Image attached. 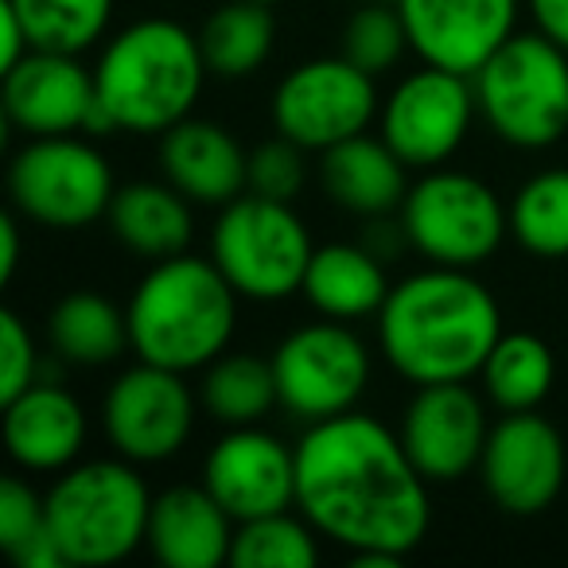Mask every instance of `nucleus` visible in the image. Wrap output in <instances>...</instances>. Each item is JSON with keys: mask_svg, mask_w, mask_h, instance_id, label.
<instances>
[{"mask_svg": "<svg viewBox=\"0 0 568 568\" xmlns=\"http://www.w3.org/2000/svg\"><path fill=\"white\" fill-rule=\"evenodd\" d=\"M296 506L316 534L355 552V565L386 568L428 534V479L402 436L363 413L316 420L296 444Z\"/></svg>", "mask_w": 568, "mask_h": 568, "instance_id": "obj_1", "label": "nucleus"}, {"mask_svg": "<svg viewBox=\"0 0 568 568\" xmlns=\"http://www.w3.org/2000/svg\"><path fill=\"white\" fill-rule=\"evenodd\" d=\"M503 339L495 296L467 268L433 265L394 284L378 308V343L413 386L467 382Z\"/></svg>", "mask_w": 568, "mask_h": 568, "instance_id": "obj_2", "label": "nucleus"}, {"mask_svg": "<svg viewBox=\"0 0 568 568\" xmlns=\"http://www.w3.org/2000/svg\"><path fill=\"white\" fill-rule=\"evenodd\" d=\"M129 347L141 363L168 371H206L226 351L237 320V293L206 257L152 261L129 301Z\"/></svg>", "mask_w": 568, "mask_h": 568, "instance_id": "obj_3", "label": "nucleus"}, {"mask_svg": "<svg viewBox=\"0 0 568 568\" xmlns=\"http://www.w3.org/2000/svg\"><path fill=\"white\" fill-rule=\"evenodd\" d=\"M206 74L199 36L175 20H136L105 43L94 87L118 129L168 133L191 118Z\"/></svg>", "mask_w": 568, "mask_h": 568, "instance_id": "obj_4", "label": "nucleus"}, {"mask_svg": "<svg viewBox=\"0 0 568 568\" xmlns=\"http://www.w3.org/2000/svg\"><path fill=\"white\" fill-rule=\"evenodd\" d=\"M43 506L63 565L105 568L133 557L149 541L152 495L133 471V459H94L67 467Z\"/></svg>", "mask_w": 568, "mask_h": 568, "instance_id": "obj_5", "label": "nucleus"}, {"mask_svg": "<svg viewBox=\"0 0 568 568\" xmlns=\"http://www.w3.org/2000/svg\"><path fill=\"white\" fill-rule=\"evenodd\" d=\"M487 125L514 149H549L568 129V51L541 32H514L471 74Z\"/></svg>", "mask_w": 568, "mask_h": 568, "instance_id": "obj_6", "label": "nucleus"}, {"mask_svg": "<svg viewBox=\"0 0 568 568\" xmlns=\"http://www.w3.org/2000/svg\"><path fill=\"white\" fill-rule=\"evenodd\" d=\"M312 237L293 203L242 195L222 206L211 234V261L245 301H284L301 293Z\"/></svg>", "mask_w": 568, "mask_h": 568, "instance_id": "obj_7", "label": "nucleus"}, {"mask_svg": "<svg viewBox=\"0 0 568 568\" xmlns=\"http://www.w3.org/2000/svg\"><path fill=\"white\" fill-rule=\"evenodd\" d=\"M402 230L433 265L475 268L510 234V211L483 180L436 168L405 195Z\"/></svg>", "mask_w": 568, "mask_h": 568, "instance_id": "obj_8", "label": "nucleus"}, {"mask_svg": "<svg viewBox=\"0 0 568 568\" xmlns=\"http://www.w3.org/2000/svg\"><path fill=\"white\" fill-rule=\"evenodd\" d=\"M9 195L28 222L51 230H82L110 211L113 172L90 141L32 136L9 164Z\"/></svg>", "mask_w": 568, "mask_h": 568, "instance_id": "obj_9", "label": "nucleus"}, {"mask_svg": "<svg viewBox=\"0 0 568 568\" xmlns=\"http://www.w3.org/2000/svg\"><path fill=\"white\" fill-rule=\"evenodd\" d=\"M378 113L374 74L351 59H312L288 71L273 94V125L308 152H327L366 133Z\"/></svg>", "mask_w": 568, "mask_h": 568, "instance_id": "obj_10", "label": "nucleus"}, {"mask_svg": "<svg viewBox=\"0 0 568 568\" xmlns=\"http://www.w3.org/2000/svg\"><path fill=\"white\" fill-rule=\"evenodd\" d=\"M273 374L284 409L316 425L355 409L371 382V355L351 327L308 324L276 347Z\"/></svg>", "mask_w": 568, "mask_h": 568, "instance_id": "obj_11", "label": "nucleus"}, {"mask_svg": "<svg viewBox=\"0 0 568 568\" xmlns=\"http://www.w3.org/2000/svg\"><path fill=\"white\" fill-rule=\"evenodd\" d=\"M105 440L133 464L172 459L195 428V397L180 371L136 363L110 386L102 405Z\"/></svg>", "mask_w": 568, "mask_h": 568, "instance_id": "obj_12", "label": "nucleus"}, {"mask_svg": "<svg viewBox=\"0 0 568 568\" xmlns=\"http://www.w3.org/2000/svg\"><path fill=\"white\" fill-rule=\"evenodd\" d=\"M483 487L498 510L514 518L545 514L568 479V452L560 433L545 417L529 413H506L487 436L479 459Z\"/></svg>", "mask_w": 568, "mask_h": 568, "instance_id": "obj_13", "label": "nucleus"}, {"mask_svg": "<svg viewBox=\"0 0 568 568\" xmlns=\"http://www.w3.org/2000/svg\"><path fill=\"white\" fill-rule=\"evenodd\" d=\"M475 110L479 102L467 74L425 63L382 105V141L409 168H436L464 144Z\"/></svg>", "mask_w": 568, "mask_h": 568, "instance_id": "obj_14", "label": "nucleus"}, {"mask_svg": "<svg viewBox=\"0 0 568 568\" xmlns=\"http://www.w3.org/2000/svg\"><path fill=\"white\" fill-rule=\"evenodd\" d=\"M203 487L234 521L265 518L296 506V448H284L257 425L230 428L203 464Z\"/></svg>", "mask_w": 568, "mask_h": 568, "instance_id": "obj_15", "label": "nucleus"}, {"mask_svg": "<svg viewBox=\"0 0 568 568\" xmlns=\"http://www.w3.org/2000/svg\"><path fill=\"white\" fill-rule=\"evenodd\" d=\"M397 436L428 483H456L479 467L490 428L483 402L464 382H440L417 386Z\"/></svg>", "mask_w": 568, "mask_h": 568, "instance_id": "obj_16", "label": "nucleus"}, {"mask_svg": "<svg viewBox=\"0 0 568 568\" xmlns=\"http://www.w3.org/2000/svg\"><path fill=\"white\" fill-rule=\"evenodd\" d=\"M409 48L428 67L471 79L514 36L518 0H394Z\"/></svg>", "mask_w": 568, "mask_h": 568, "instance_id": "obj_17", "label": "nucleus"}, {"mask_svg": "<svg viewBox=\"0 0 568 568\" xmlns=\"http://www.w3.org/2000/svg\"><path fill=\"white\" fill-rule=\"evenodd\" d=\"M94 105V74L79 63V55L32 48L4 71V118L28 136L87 133Z\"/></svg>", "mask_w": 568, "mask_h": 568, "instance_id": "obj_18", "label": "nucleus"}, {"mask_svg": "<svg viewBox=\"0 0 568 568\" xmlns=\"http://www.w3.org/2000/svg\"><path fill=\"white\" fill-rule=\"evenodd\" d=\"M160 164L175 191L203 206H226L250 187V156L214 121L183 118L160 141Z\"/></svg>", "mask_w": 568, "mask_h": 568, "instance_id": "obj_19", "label": "nucleus"}, {"mask_svg": "<svg viewBox=\"0 0 568 568\" xmlns=\"http://www.w3.org/2000/svg\"><path fill=\"white\" fill-rule=\"evenodd\" d=\"M237 521L206 487H172L152 498L149 549L168 568H219L230 560Z\"/></svg>", "mask_w": 568, "mask_h": 568, "instance_id": "obj_20", "label": "nucleus"}, {"mask_svg": "<svg viewBox=\"0 0 568 568\" xmlns=\"http://www.w3.org/2000/svg\"><path fill=\"white\" fill-rule=\"evenodd\" d=\"M87 440V413L67 389L36 382L4 402V448L28 471H67Z\"/></svg>", "mask_w": 568, "mask_h": 568, "instance_id": "obj_21", "label": "nucleus"}, {"mask_svg": "<svg viewBox=\"0 0 568 568\" xmlns=\"http://www.w3.org/2000/svg\"><path fill=\"white\" fill-rule=\"evenodd\" d=\"M320 156H324V164H320L324 191L351 214H366V219L389 214L409 195V187H405L409 164L386 141L358 133L335 149L320 152Z\"/></svg>", "mask_w": 568, "mask_h": 568, "instance_id": "obj_22", "label": "nucleus"}, {"mask_svg": "<svg viewBox=\"0 0 568 568\" xmlns=\"http://www.w3.org/2000/svg\"><path fill=\"white\" fill-rule=\"evenodd\" d=\"M191 199L175 191L172 183H129L118 187L110 211V230L125 250L141 253L149 261H164L187 250L191 242Z\"/></svg>", "mask_w": 568, "mask_h": 568, "instance_id": "obj_23", "label": "nucleus"}, {"mask_svg": "<svg viewBox=\"0 0 568 568\" xmlns=\"http://www.w3.org/2000/svg\"><path fill=\"white\" fill-rule=\"evenodd\" d=\"M301 293L327 320H358L371 316L386 304L389 281L382 273L378 257L363 245H320L308 261Z\"/></svg>", "mask_w": 568, "mask_h": 568, "instance_id": "obj_24", "label": "nucleus"}, {"mask_svg": "<svg viewBox=\"0 0 568 568\" xmlns=\"http://www.w3.org/2000/svg\"><path fill=\"white\" fill-rule=\"evenodd\" d=\"M273 40L276 20L261 0H226L199 28L206 71L219 79H250L253 71H261L273 51Z\"/></svg>", "mask_w": 568, "mask_h": 568, "instance_id": "obj_25", "label": "nucleus"}, {"mask_svg": "<svg viewBox=\"0 0 568 568\" xmlns=\"http://www.w3.org/2000/svg\"><path fill=\"white\" fill-rule=\"evenodd\" d=\"M48 339L67 363L105 366L129 347V316L102 293H71L51 308Z\"/></svg>", "mask_w": 568, "mask_h": 568, "instance_id": "obj_26", "label": "nucleus"}, {"mask_svg": "<svg viewBox=\"0 0 568 568\" xmlns=\"http://www.w3.org/2000/svg\"><path fill=\"white\" fill-rule=\"evenodd\" d=\"M483 389L503 413H529L549 397L557 363L545 339L529 332H510L490 347L483 363Z\"/></svg>", "mask_w": 568, "mask_h": 568, "instance_id": "obj_27", "label": "nucleus"}, {"mask_svg": "<svg viewBox=\"0 0 568 568\" xmlns=\"http://www.w3.org/2000/svg\"><path fill=\"white\" fill-rule=\"evenodd\" d=\"M281 402L276 394L273 358L257 355H219L203 374V405L214 420L230 428L261 425Z\"/></svg>", "mask_w": 568, "mask_h": 568, "instance_id": "obj_28", "label": "nucleus"}, {"mask_svg": "<svg viewBox=\"0 0 568 568\" xmlns=\"http://www.w3.org/2000/svg\"><path fill=\"white\" fill-rule=\"evenodd\" d=\"M510 234L534 257H568V172L552 168L521 183L510 203Z\"/></svg>", "mask_w": 568, "mask_h": 568, "instance_id": "obj_29", "label": "nucleus"}, {"mask_svg": "<svg viewBox=\"0 0 568 568\" xmlns=\"http://www.w3.org/2000/svg\"><path fill=\"white\" fill-rule=\"evenodd\" d=\"M24 24L32 48L82 55L102 40L113 0H4Z\"/></svg>", "mask_w": 568, "mask_h": 568, "instance_id": "obj_30", "label": "nucleus"}, {"mask_svg": "<svg viewBox=\"0 0 568 568\" xmlns=\"http://www.w3.org/2000/svg\"><path fill=\"white\" fill-rule=\"evenodd\" d=\"M316 529L308 518H293L288 510L265 514V518L237 521L230 565L234 568H312L320 560Z\"/></svg>", "mask_w": 568, "mask_h": 568, "instance_id": "obj_31", "label": "nucleus"}, {"mask_svg": "<svg viewBox=\"0 0 568 568\" xmlns=\"http://www.w3.org/2000/svg\"><path fill=\"white\" fill-rule=\"evenodd\" d=\"M0 545L9 549V557L20 568L63 565V552H59L55 537L48 529V506L20 479L0 483Z\"/></svg>", "mask_w": 568, "mask_h": 568, "instance_id": "obj_32", "label": "nucleus"}, {"mask_svg": "<svg viewBox=\"0 0 568 568\" xmlns=\"http://www.w3.org/2000/svg\"><path fill=\"white\" fill-rule=\"evenodd\" d=\"M409 48V32H405V20L397 12V4H371V9H358L351 17V24L343 28V48L339 55L351 59L358 71L366 74H386L397 67V59Z\"/></svg>", "mask_w": 568, "mask_h": 568, "instance_id": "obj_33", "label": "nucleus"}, {"mask_svg": "<svg viewBox=\"0 0 568 568\" xmlns=\"http://www.w3.org/2000/svg\"><path fill=\"white\" fill-rule=\"evenodd\" d=\"M304 152L296 141L276 133V141H265L250 156V191L265 199H281V203H293L304 191L308 180V168H304Z\"/></svg>", "mask_w": 568, "mask_h": 568, "instance_id": "obj_34", "label": "nucleus"}, {"mask_svg": "<svg viewBox=\"0 0 568 568\" xmlns=\"http://www.w3.org/2000/svg\"><path fill=\"white\" fill-rule=\"evenodd\" d=\"M36 386V343L12 308L0 312V402Z\"/></svg>", "mask_w": 568, "mask_h": 568, "instance_id": "obj_35", "label": "nucleus"}, {"mask_svg": "<svg viewBox=\"0 0 568 568\" xmlns=\"http://www.w3.org/2000/svg\"><path fill=\"white\" fill-rule=\"evenodd\" d=\"M32 51V40H28V32H24V24H20V17L17 12L0 0V67L9 71V67H17L20 59Z\"/></svg>", "mask_w": 568, "mask_h": 568, "instance_id": "obj_36", "label": "nucleus"}, {"mask_svg": "<svg viewBox=\"0 0 568 568\" xmlns=\"http://www.w3.org/2000/svg\"><path fill=\"white\" fill-rule=\"evenodd\" d=\"M529 9H534L537 32L568 51V0H529Z\"/></svg>", "mask_w": 568, "mask_h": 568, "instance_id": "obj_37", "label": "nucleus"}, {"mask_svg": "<svg viewBox=\"0 0 568 568\" xmlns=\"http://www.w3.org/2000/svg\"><path fill=\"white\" fill-rule=\"evenodd\" d=\"M17 265H20V226L12 214L0 219V281L9 284L17 276Z\"/></svg>", "mask_w": 568, "mask_h": 568, "instance_id": "obj_38", "label": "nucleus"}, {"mask_svg": "<svg viewBox=\"0 0 568 568\" xmlns=\"http://www.w3.org/2000/svg\"><path fill=\"white\" fill-rule=\"evenodd\" d=\"M261 4H276V0H261Z\"/></svg>", "mask_w": 568, "mask_h": 568, "instance_id": "obj_39", "label": "nucleus"}]
</instances>
